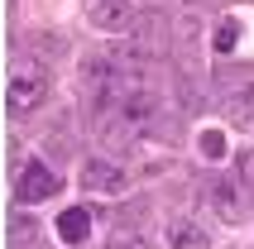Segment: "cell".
Here are the masks:
<instances>
[{
	"instance_id": "cell-1",
	"label": "cell",
	"mask_w": 254,
	"mask_h": 249,
	"mask_svg": "<svg viewBox=\"0 0 254 249\" xmlns=\"http://www.w3.org/2000/svg\"><path fill=\"white\" fill-rule=\"evenodd\" d=\"M48 86H53V72L43 67L39 58H19L10 67V86H5V106L14 115H29L48 101Z\"/></svg>"
},
{
	"instance_id": "cell-2",
	"label": "cell",
	"mask_w": 254,
	"mask_h": 249,
	"mask_svg": "<svg viewBox=\"0 0 254 249\" xmlns=\"http://www.w3.org/2000/svg\"><path fill=\"white\" fill-rule=\"evenodd\" d=\"M86 19H91L101 34H125V29L139 19V5H134V0H91Z\"/></svg>"
},
{
	"instance_id": "cell-3",
	"label": "cell",
	"mask_w": 254,
	"mask_h": 249,
	"mask_svg": "<svg viewBox=\"0 0 254 249\" xmlns=\"http://www.w3.org/2000/svg\"><path fill=\"white\" fill-rule=\"evenodd\" d=\"M14 192H19V201H48V196L63 192V178H58L53 168H43V163H29L14 178Z\"/></svg>"
},
{
	"instance_id": "cell-4",
	"label": "cell",
	"mask_w": 254,
	"mask_h": 249,
	"mask_svg": "<svg viewBox=\"0 0 254 249\" xmlns=\"http://www.w3.org/2000/svg\"><path fill=\"white\" fill-rule=\"evenodd\" d=\"M125 168L120 163H111V158H91V163L82 168V187L86 192H106V196H115V192H125Z\"/></svg>"
},
{
	"instance_id": "cell-5",
	"label": "cell",
	"mask_w": 254,
	"mask_h": 249,
	"mask_svg": "<svg viewBox=\"0 0 254 249\" xmlns=\"http://www.w3.org/2000/svg\"><path fill=\"white\" fill-rule=\"evenodd\" d=\"M168 245H173V249H206V230H201L197 221L178 216V221L168 225Z\"/></svg>"
},
{
	"instance_id": "cell-6",
	"label": "cell",
	"mask_w": 254,
	"mask_h": 249,
	"mask_svg": "<svg viewBox=\"0 0 254 249\" xmlns=\"http://www.w3.org/2000/svg\"><path fill=\"white\" fill-rule=\"evenodd\" d=\"M58 235H63V245H82L86 235H91V216H86V211H63V216H58Z\"/></svg>"
},
{
	"instance_id": "cell-7",
	"label": "cell",
	"mask_w": 254,
	"mask_h": 249,
	"mask_svg": "<svg viewBox=\"0 0 254 249\" xmlns=\"http://www.w3.org/2000/svg\"><path fill=\"white\" fill-rule=\"evenodd\" d=\"M206 196H211V206L221 211L226 221H240V192H235V187H230L226 178H216L211 187H206Z\"/></svg>"
},
{
	"instance_id": "cell-8",
	"label": "cell",
	"mask_w": 254,
	"mask_h": 249,
	"mask_svg": "<svg viewBox=\"0 0 254 249\" xmlns=\"http://www.w3.org/2000/svg\"><path fill=\"white\" fill-rule=\"evenodd\" d=\"M226 120L230 124H254V82L240 86V91L226 101Z\"/></svg>"
},
{
	"instance_id": "cell-9",
	"label": "cell",
	"mask_w": 254,
	"mask_h": 249,
	"mask_svg": "<svg viewBox=\"0 0 254 249\" xmlns=\"http://www.w3.org/2000/svg\"><path fill=\"white\" fill-rule=\"evenodd\" d=\"M106 249H154V240H149V235H125V230H115Z\"/></svg>"
},
{
	"instance_id": "cell-10",
	"label": "cell",
	"mask_w": 254,
	"mask_h": 249,
	"mask_svg": "<svg viewBox=\"0 0 254 249\" xmlns=\"http://www.w3.org/2000/svg\"><path fill=\"white\" fill-rule=\"evenodd\" d=\"M201 153H206V158H226V134H221V129H206V134H201Z\"/></svg>"
},
{
	"instance_id": "cell-11",
	"label": "cell",
	"mask_w": 254,
	"mask_h": 249,
	"mask_svg": "<svg viewBox=\"0 0 254 249\" xmlns=\"http://www.w3.org/2000/svg\"><path fill=\"white\" fill-rule=\"evenodd\" d=\"M235 43H240V29H235V24H221V29H216V53H230Z\"/></svg>"
},
{
	"instance_id": "cell-12",
	"label": "cell",
	"mask_w": 254,
	"mask_h": 249,
	"mask_svg": "<svg viewBox=\"0 0 254 249\" xmlns=\"http://www.w3.org/2000/svg\"><path fill=\"white\" fill-rule=\"evenodd\" d=\"M10 235H14V240H10V245H14V249H24V245H29V240L39 235V225H34V221H14V230H10Z\"/></svg>"
},
{
	"instance_id": "cell-13",
	"label": "cell",
	"mask_w": 254,
	"mask_h": 249,
	"mask_svg": "<svg viewBox=\"0 0 254 249\" xmlns=\"http://www.w3.org/2000/svg\"><path fill=\"white\" fill-rule=\"evenodd\" d=\"M235 173H240L245 187H254V149H245L240 158H235Z\"/></svg>"
}]
</instances>
